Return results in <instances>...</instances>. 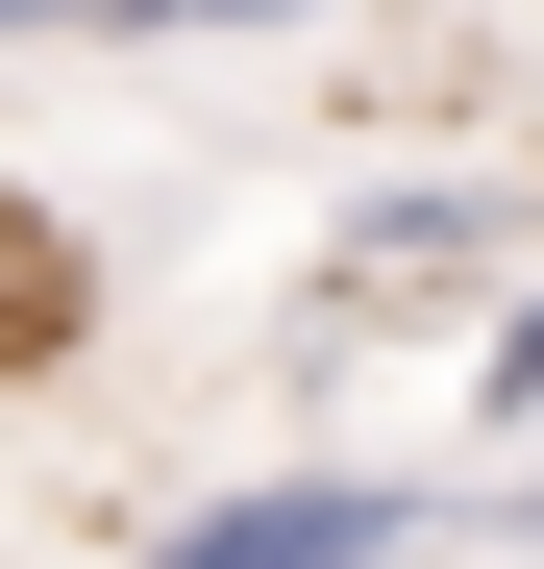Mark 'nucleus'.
Instances as JSON below:
<instances>
[{
  "label": "nucleus",
  "mask_w": 544,
  "mask_h": 569,
  "mask_svg": "<svg viewBox=\"0 0 544 569\" xmlns=\"http://www.w3.org/2000/svg\"><path fill=\"white\" fill-rule=\"evenodd\" d=\"M74 322H100V248H74L50 199H0V371H50Z\"/></svg>",
  "instance_id": "nucleus-4"
},
{
  "label": "nucleus",
  "mask_w": 544,
  "mask_h": 569,
  "mask_svg": "<svg viewBox=\"0 0 544 569\" xmlns=\"http://www.w3.org/2000/svg\"><path fill=\"white\" fill-rule=\"evenodd\" d=\"M471 520H495V545H544V470H520V496H471Z\"/></svg>",
  "instance_id": "nucleus-6"
},
{
  "label": "nucleus",
  "mask_w": 544,
  "mask_h": 569,
  "mask_svg": "<svg viewBox=\"0 0 544 569\" xmlns=\"http://www.w3.org/2000/svg\"><path fill=\"white\" fill-rule=\"evenodd\" d=\"M471 421H544V298H495V347H471Z\"/></svg>",
  "instance_id": "nucleus-5"
},
{
  "label": "nucleus",
  "mask_w": 544,
  "mask_h": 569,
  "mask_svg": "<svg viewBox=\"0 0 544 569\" xmlns=\"http://www.w3.org/2000/svg\"><path fill=\"white\" fill-rule=\"evenodd\" d=\"M199 26H372V0H0V50H199Z\"/></svg>",
  "instance_id": "nucleus-3"
},
{
  "label": "nucleus",
  "mask_w": 544,
  "mask_h": 569,
  "mask_svg": "<svg viewBox=\"0 0 544 569\" xmlns=\"http://www.w3.org/2000/svg\"><path fill=\"white\" fill-rule=\"evenodd\" d=\"M421 545H471V496H421V470H248L149 569H421Z\"/></svg>",
  "instance_id": "nucleus-1"
},
{
  "label": "nucleus",
  "mask_w": 544,
  "mask_h": 569,
  "mask_svg": "<svg viewBox=\"0 0 544 569\" xmlns=\"http://www.w3.org/2000/svg\"><path fill=\"white\" fill-rule=\"evenodd\" d=\"M495 248H520L495 173H372V199H346V272H322V347H346V322H445V298H495Z\"/></svg>",
  "instance_id": "nucleus-2"
}]
</instances>
